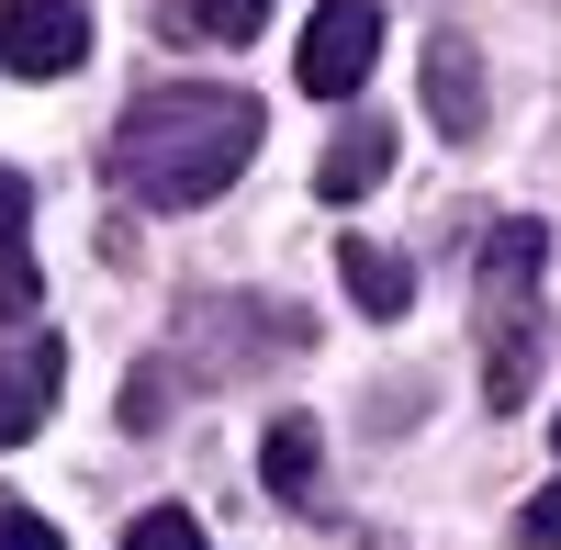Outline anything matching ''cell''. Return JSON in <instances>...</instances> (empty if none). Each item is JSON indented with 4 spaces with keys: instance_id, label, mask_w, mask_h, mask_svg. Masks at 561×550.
<instances>
[{
    "instance_id": "1",
    "label": "cell",
    "mask_w": 561,
    "mask_h": 550,
    "mask_svg": "<svg viewBox=\"0 0 561 550\" xmlns=\"http://www.w3.org/2000/svg\"><path fill=\"white\" fill-rule=\"evenodd\" d=\"M248 158H259V102H248V90H192V79H169V90H147V102H124V124H113V180H124L147 214L214 203Z\"/></svg>"
},
{
    "instance_id": "2",
    "label": "cell",
    "mask_w": 561,
    "mask_h": 550,
    "mask_svg": "<svg viewBox=\"0 0 561 550\" xmlns=\"http://www.w3.org/2000/svg\"><path fill=\"white\" fill-rule=\"evenodd\" d=\"M293 68H304L314 102H348V90L382 68V0H314V23H304V45H293Z\"/></svg>"
},
{
    "instance_id": "3",
    "label": "cell",
    "mask_w": 561,
    "mask_h": 550,
    "mask_svg": "<svg viewBox=\"0 0 561 550\" xmlns=\"http://www.w3.org/2000/svg\"><path fill=\"white\" fill-rule=\"evenodd\" d=\"M0 57L12 79H68L90 57V0H0Z\"/></svg>"
},
{
    "instance_id": "4",
    "label": "cell",
    "mask_w": 561,
    "mask_h": 550,
    "mask_svg": "<svg viewBox=\"0 0 561 550\" xmlns=\"http://www.w3.org/2000/svg\"><path fill=\"white\" fill-rule=\"evenodd\" d=\"M539 348H550L539 303H483V393H494V416H505V404H528Z\"/></svg>"
},
{
    "instance_id": "5",
    "label": "cell",
    "mask_w": 561,
    "mask_h": 550,
    "mask_svg": "<svg viewBox=\"0 0 561 550\" xmlns=\"http://www.w3.org/2000/svg\"><path fill=\"white\" fill-rule=\"evenodd\" d=\"M57 382H68V348H57V337H23V348H0V449H23V438L45 427Z\"/></svg>"
},
{
    "instance_id": "6",
    "label": "cell",
    "mask_w": 561,
    "mask_h": 550,
    "mask_svg": "<svg viewBox=\"0 0 561 550\" xmlns=\"http://www.w3.org/2000/svg\"><path fill=\"white\" fill-rule=\"evenodd\" d=\"M427 124L449 147L483 135V57H472V34H427Z\"/></svg>"
},
{
    "instance_id": "7",
    "label": "cell",
    "mask_w": 561,
    "mask_h": 550,
    "mask_svg": "<svg viewBox=\"0 0 561 550\" xmlns=\"http://www.w3.org/2000/svg\"><path fill=\"white\" fill-rule=\"evenodd\" d=\"M539 259H550V225L539 214H505L494 237H483V303H539Z\"/></svg>"
},
{
    "instance_id": "8",
    "label": "cell",
    "mask_w": 561,
    "mask_h": 550,
    "mask_svg": "<svg viewBox=\"0 0 561 550\" xmlns=\"http://www.w3.org/2000/svg\"><path fill=\"white\" fill-rule=\"evenodd\" d=\"M34 192H23V169H0V314H12V326H23V314L45 303V270H34Z\"/></svg>"
},
{
    "instance_id": "9",
    "label": "cell",
    "mask_w": 561,
    "mask_h": 550,
    "mask_svg": "<svg viewBox=\"0 0 561 550\" xmlns=\"http://www.w3.org/2000/svg\"><path fill=\"white\" fill-rule=\"evenodd\" d=\"M382 169H393V124H348L337 147L314 158V203H359Z\"/></svg>"
},
{
    "instance_id": "10",
    "label": "cell",
    "mask_w": 561,
    "mask_h": 550,
    "mask_svg": "<svg viewBox=\"0 0 561 550\" xmlns=\"http://www.w3.org/2000/svg\"><path fill=\"white\" fill-rule=\"evenodd\" d=\"M337 282H348L359 314H404V303H415V270H404L393 248H370V237H337Z\"/></svg>"
},
{
    "instance_id": "11",
    "label": "cell",
    "mask_w": 561,
    "mask_h": 550,
    "mask_svg": "<svg viewBox=\"0 0 561 550\" xmlns=\"http://www.w3.org/2000/svg\"><path fill=\"white\" fill-rule=\"evenodd\" d=\"M259 472H270V494H280V506H314V472H325L314 416H280V427H270V449H259Z\"/></svg>"
},
{
    "instance_id": "12",
    "label": "cell",
    "mask_w": 561,
    "mask_h": 550,
    "mask_svg": "<svg viewBox=\"0 0 561 550\" xmlns=\"http://www.w3.org/2000/svg\"><path fill=\"white\" fill-rule=\"evenodd\" d=\"M259 23H270V0H169L158 12L169 45H248Z\"/></svg>"
},
{
    "instance_id": "13",
    "label": "cell",
    "mask_w": 561,
    "mask_h": 550,
    "mask_svg": "<svg viewBox=\"0 0 561 550\" xmlns=\"http://www.w3.org/2000/svg\"><path fill=\"white\" fill-rule=\"evenodd\" d=\"M124 550H203V528L180 517V506H147V517L124 528Z\"/></svg>"
},
{
    "instance_id": "14",
    "label": "cell",
    "mask_w": 561,
    "mask_h": 550,
    "mask_svg": "<svg viewBox=\"0 0 561 550\" xmlns=\"http://www.w3.org/2000/svg\"><path fill=\"white\" fill-rule=\"evenodd\" d=\"M517 550H561V483L517 506Z\"/></svg>"
},
{
    "instance_id": "15",
    "label": "cell",
    "mask_w": 561,
    "mask_h": 550,
    "mask_svg": "<svg viewBox=\"0 0 561 550\" xmlns=\"http://www.w3.org/2000/svg\"><path fill=\"white\" fill-rule=\"evenodd\" d=\"M124 427H169V382L158 371H124Z\"/></svg>"
},
{
    "instance_id": "16",
    "label": "cell",
    "mask_w": 561,
    "mask_h": 550,
    "mask_svg": "<svg viewBox=\"0 0 561 550\" xmlns=\"http://www.w3.org/2000/svg\"><path fill=\"white\" fill-rule=\"evenodd\" d=\"M0 550H68V539H57V528H45L34 506H0Z\"/></svg>"
},
{
    "instance_id": "17",
    "label": "cell",
    "mask_w": 561,
    "mask_h": 550,
    "mask_svg": "<svg viewBox=\"0 0 561 550\" xmlns=\"http://www.w3.org/2000/svg\"><path fill=\"white\" fill-rule=\"evenodd\" d=\"M550 438H561V427H550Z\"/></svg>"
}]
</instances>
